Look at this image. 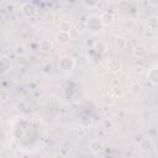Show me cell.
<instances>
[{
    "mask_svg": "<svg viewBox=\"0 0 158 158\" xmlns=\"http://www.w3.org/2000/svg\"><path fill=\"white\" fill-rule=\"evenodd\" d=\"M86 27L93 31V32H96V31H100L101 27H102V22H101V17L98 16V15H91L88 17L86 20Z\"/></svg>",
    "mask_w": 158,
    "mask_h": 158,
    "instance_id": "1",
    "label": "cell"
},
{
    "mask_svg": "<svg viewBox=\"0 0 158 158\" xmlns=\"http://www.w3.org/2000/svg\"><path fill=\"white\" fill-rule=\"evenodd\" d=\"M58 67H59L62 70H64V72L72 70V69L75 67V60H74L70 56H63V57L59 58Z\"/></svg>",
    "mask_w": 158,
    "mask_h": 158,
    "instance_id": "2",
    "label": "cell"
},
{
    "mask_svg": "<svg viewBox=\"0 0 158 158\" xmlns=\"http://www.w3.org/2000/svg\"><path fill=\"white\" fill-rule=\"evenodd\" d=\"M54 40H56V42H57L58 44L64 46V44L69 43V41H70L72 38H70V36H69V32L58 31V32L56 33V36H54Z\"/></svg>",
    "mask_w": 158,
    "mask_h": 158,
    "instance_id": "3",
    "label": "cell"
},
{
    "mask_svg": "<svg viewBox=\"0 0 158 158\" xmlns=\"http://www.w3.org/2000/svg\"><path fill=\"white\" fill-rule=\"evenodd\" d=\"M21 12L25 17H32L36 14V7L31 2H25L21 6Z\"/></svg>",
    "mask_w": 158,
    "mask_h": 158,
    "instance_id": "4",
    "label": "cell"
},
{
    "mask_svg": "<svg viewBox=\"0 0 158 158\" xmlns=\"http://www.w3.org/2000/svg\"><path fill=\"white\" fill-rule=\"evenodd\" d=\"M107 69L111 72V73H118L121 69H122V63L120 59H116V58H112L109 60L107 63Z\"/></svg>",
    "mask_w": 158,
    "mask_h": 158,
    "instance_id": "5",
    "label": "cell"
},
{
    "mask_svg": "<svg viewBox=\"0 0 158 158\" xmlns=\"http://www.w3.org/2000/svg\"><path fill=\"white\" fill-rule=\"evenodd\" d=\"M89 148H90V152H91V153L99 154V153L102 152V149H104V143H102L100 139L96 138V139H93V141L90 142Z\"/></svg>",
    "mask_w": 158,
    "mask_h": 158,
    "instance_id": "6",
    "label": "cell"
},
{
    "mask_svg": "<svg viewBox=\"0 0 158 158\" xmlns=\"http://www.w3.org/2000/svg\"><path fill=\"white\" fill-rule=\"evenodd\" d=\"M99 102L104 107H110V106H112L115 104V98H112L110 94H104V95L100 96Z\"/></svg>",
    "mask_w": 158,
    "mask_h": 158,
    "instance_id": "7",
    "label": "cell"
},
{
    "mask_svg": "<svg viewBox=\"0 0 158 158\" xmlns=\"http://www.w3.org/2000/svg\"><path fill=\"white\" fill-rule=\"evenodd\" d=\"M147 78H148V80H149L153 85H158V65L152 67V68L148 70Z\"/></svg>",
    "mask_w": 158,
    "mask_h": 158,
    "instance_id": "8",
    "label": "cell"
},
{
    "mask_svg": "<svg viewBox=\"0 0 158 158\" xmlns=\"http://www.w3.org/2000/svg\"><path fill=\"white\" fill-rule=\"evenodd\" d=\"M53 49V42L51 40H43L40 43V51L42 53H49Z\"/></svg>",
    "mask_w": 158,
    "mask_h": 158,
    "instance_id": "9",
    "label": "cell"
},
{
    "mask_svg": "<svg viewBox=\"0 0 158 158\" xmlns=\"http://www.w3.org/2000/svg\"><path fill=\"white\" fill-rule=\"evenodd\" d=\"M147 54V48L144 44H137L133 47V56L137 58H143Z\"/></svg>",
    "mask_w": 158,
    "mask_h": 158,
    "instance_id": "10",
    "label": "cell"
},
{
    "mask_svg": "<svg viewBox=\"0 0 158 158\" xmlns=\"http://www.w3.org/2000/svg\"><path fill=\"white\" fill-rule=\"evenodd\" d=\"M100 17H101L102 26H110V25H112V22L115 20V16L112 12H104Z\"/></svg>",
    "mask_w": 158,
    "mask_h": 158,
    "instance_id": "11",
    "label": "cell"
},
{
    "mask_svg": "<svg viewBox=\"0 0 158 158\" xmlns=\"http://www.w3.org/2000/svg\"><path fill=\"white\" fill-rule=\"evenodd\" d=\"M112 98H121V96H123V94H125V91H123V89L120 86V85H114V86H111L110 88V93H109Z\"/></svg>",
    "mask_w": 158,
    "mask_h": 158,
    "instance_id": "12",
    "label": "cell"
},
{
    "mask_svg": "<svg viewBox=\"0 0 158 158\" xmlns=\"http://www.w3.org/2000/svg\"><path fill=\"white\" fill-rule=\"evenodd\" d=\"M152 141L151 138H143L141 142H139V149L142 152H149L151 148H152Z\"/></svg>",
    "mask_w": 158,
    "mask_h": 158,
    "instance_id": "13",
    "label": "cell"
},
{
    "mask_svg": "<svg viewBox=\"0 0 158 158\" xmlns=\"http://www.w3.org/2000/svg\"><path fill=\"white\" fill-rule=\"evenodd\" d=\"M147 27L149 31H154L158 28V17L157 16H149L147 19Z\"/></svg>",
    "mask_w": 158,
    "mask_h": 158,
    "instance_id": "14",
    "label": "cell"
},
{
    "mask_svg": "<svg viewBox=\"0 0 158 158\" xmlns=\"http://www.w3.org/2000/svg\"><path fill=\"white\" fill-rule=\"evenodd\" d=\"M115 43H116V46L118 47V48H126L127 47V38L126 37H123V36H117L116 37V40H115Z\"/></svg>",
    "mask_w": 158,
    "mask_h": 158,
    "instance_id": "15",
    "label": "cell"
},
{
    "mask_svg": "<svg viewBox=\"0 0 158 158\" xmlns=\"http://www.w3.org/2000/svg\"><path fill=\"white\" fill-rule=\"evenodd\" d=\"M142 90H143V88H142V85L139 84V83H133V84H131V86H130V91L133 94V95H139L141 93H142Z\"/></svg>",
    "mask_w": 158,
    "mask_h": 158,
    "instance_id": "16",
    "label": "cell"
},
{
    "mask_svg": "<svg viewBox=\"0 0 158 158\" xmlns=\"http://www.w3.org/2000/svg\"><path fill=\"white\" fill-rule=\"evenodd\" d=\"M72 30V25L69 21L67 20H63L59 22V31H64V32H69Z\"/></svg>",
    "mask_w": 158,
    "mask_h": 158,
    "instance_id": "17",
    "label": "cell"
},
{
    "mask_svg": "<svg viewBox=\"0 0 158 158\" xmlns=\"http://www.w3.org/2000/svg\"><path fill=\"white\" fill-rule=\"evenodd\" d=\"M95 49H96L98 52H100V53H105V52L107 51V44H106L105 42L99 41V42L95 44Z\"/></svg>",
    "mask_w": 158,
    "mask_h": 158,
    "instance_id": "18",
    "label": "cell"
},
{
    "mask_svg": "<svg viewBox=\"0 0 158 158\" xmlns=\"http://www.w3.org/2000/svg\"><path fill=\"white\" fill-rule=\"evenodd\" d=\"M69 36L72 40H78L80 37V30H78L77 27H72V30L69 31Z\"/></svg>",
    "mask_w": 158,
    "mask_h": 158,
    "instance_id": "19",
    "label": "cell"
},
{
    "mask_svg": "<svg viewBox=\"0 0 158 158\" xmlns=\"http://www.w3.org/2000/svg\"><path fill=\"white\" fill-rule=\"evenodd\" d=\"M14 52H15L17 56H23V54L26 53V47H25L23 44H17V46L15 47Z\"/></svg>",
    "mask_w": 158,
    "mask_h": 158,
    "instance_id": "20",
    "label": "cell"
},
{
    "mask_svg": "<svg viewBox=\"0 0 158 158\" xmlns=\"http://www.w3.org/2000/svg\"><path fill=\"white\" fill-rule=\"evenodd\" d=\"M1 67H2V70L6 72L9 68H10V60L6 58V57H2L1 58Z\"/></svg>",
    "mask_w": 158,
    "mask_h": 158,
    "instance_id": "21",
    "label": "cell"
},
{
    "mask_svg": "<svg viewBox=\"0 0 158 158\" xmlns=\"http://www.w3.org/2000/svg\"><path fill=\"white\" fill-rule=\"evenodd\" d=\"M0 99H1V101H6V100L9 99V91H7L6 89H2V90H1V93H0Z\"/></svg>",
    "mask_w": 158,
    "mask_h": 158,
    "instance_id": "22",
    "label": "cell"
},
{
    "mask_svg": "<svg viewBox=\"0 0 158 158\" xmlns=\"http://www.w3.org/2000/svg\"><path fill=\"white\" fill-rule=\"evenodd\" d=\"M44 19H46V21H48V22H53V21H54V14H53V12H47L46 16H44Z\"/></svg>",
    "mask_w": 158,
    "mask_h": 158,
    "instance_id": "23",
    "label": "cell"
},
{
    "mask_svg": "<svg viewBox=\"0 0 158 158\" xmlns=\"http://www.w3.org/2000/svg\"><path fill=\"white\" fill-rule=\"evenodd\" d=\"M54 158H64V156L63 154H60V153H58V154H56V157Z\"/></svg>",
    "mask_w": 158,
    "mask_h": 158,
    "instance_id": "24",
    "label": "cell"
},
{
    "mask_svg": "<svg viewBox=\"0 0 158 158\" xmlns=\"http://www.w3.org/2000/svg\"><path fill=\"white\" fill-rule=\"evenodd\" d=\"M144 36H146V37H151L152 35H151V32H144Z\"/></svg>",
    "mask_w": 158,
    "mask_h": 158,
    "instance_id": "25",
    "label": "cell"
},
{
    "mask_svg": "<svg viewBox=\"0 0 158 158\" xmlns=\"http://www.w3.org/2000/svg\"><path fill=\"white\" fill-rule=\"evenodd\" d=\"M154 40H156V42L158 43V32H157V33L154 35Z\"/></svg>",
    "mask_w": 158,
    "mask_h": 158,
    "instance_id": "26",
    "label": "cell"
},
{
    "mask_svg": "<svg viewBox=\"0 0 158 158\" xmlns=\"http://www.w3.org/2000/svg\"><path fill=\"white\" fill-rule=\"evenodd\" d=\"M151 4H152V5H157V4H158V1H152Z\"/></svg>",
    "mask_w": 158,
    "mask_h": 158,
    "instance_id": "27",
    "label": "cell"
},
{
    "mask_svg": "<svg viewBox=\"0 0 158 158\" xmlns=\"http://www.w3.org/2000/svg\"><path fill=\"white\" fill-rule=\"evenodd\" d=\"M157 137H158V132H157Z\"/></svg>",
    "mask_w": 158,
    "mask_h": 158,
    "instance_id": "28",
    "label": "cell"
}]
</instances>
